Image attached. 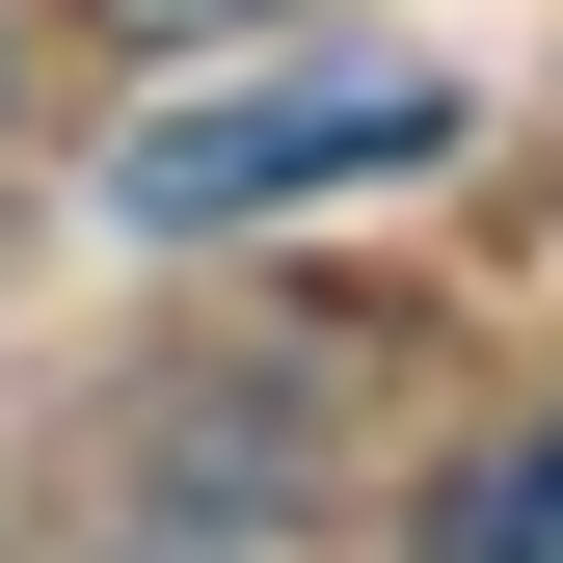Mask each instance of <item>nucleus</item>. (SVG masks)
<instances>
[{"instance_id": "nucleus-2", "label": "nucleus", "mask_w": 563, "mask_h": 563, "mask_svg": "<svg viewBox=\"0 0 563 563\" xmlns=\"http://www.w3.org/2000/svg\"><path fill=\"white\" fill-rule=\"evenodd\" d=\"M402 563H563V402H537L510 456H456V483H430V537H402Z\"/></svg>"}, {"instance_id": "nucleus-3", "label": "nucleus", "mask_w": 563, "mask_h": 563, "mask_svg": "<svg viewBox=\"0 0 563 563\" xmlns=\"http://www.w3.org/2000/svg\"><path fill=\"white\" fill-rule=\"evenodd\" d=\"M108 27H134V54H216V27H268V0H108Z\"/></svg>"}, {"instance_id": "nucleus-1", "label": "nucleus", "mask_w": 563, "mask_h": 563, "mask_svg": "<svg viewBox=\"0 0 563 563\" xmlns=\"http://www.w3.org/2000/svg\"><path fill=\"white\" fill-rule=\"evenodd\" d=\"M376 162H456V81H430V54H296V81L162 108L108 162V216L134 242H242V216H296V188H376Z\"/></svg>"}]
</instances>
